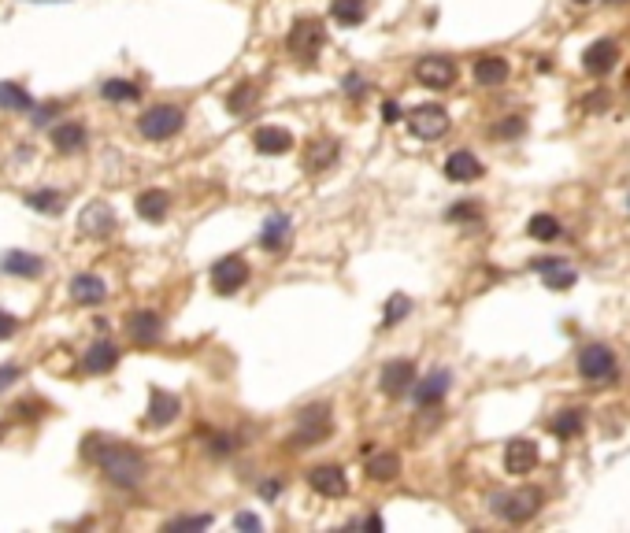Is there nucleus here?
<instances>
[{
  "instance_id": "4be33fe9",
  "label": "nucleus",
  "mask_w": 630,
  "mask_h": 533,
  "mask_svg": "<svg viewBox=\"0 0 630 533\" xmlns=\"http://www.w3.org/2000/svg\"><path fill=\"white\" fill-rule=\"evenodd\" d=\"M253 145H256V152H263V156H286V152L293 148V134L282 130V127H260V130L253 134Z\"/></svg>"
},
{
  "instance_id": "9d476101",
  "label": "nucleus",
  "mask_w": 630,
  "mask_h": 533,
  "mask_svg": "<svg viewBox=\"0 0 630 533\" xmlns=\"http://www.w3.org/2000/svg\"><path fill=\"white\" fill-rule=\"evenodd\" d=\"M378 385H382L386 396H405V393L415 385V366H412V359H389V363L382 366Z\"/></svg>"
},
{
  "instance_id": "37998d69",
  "label": "nucleus",
  "mask_w": 630,
  "mask_h": 533,
  "mask_svg": "<svg viewBox=\"0 0 630 533\" xmlns=\"http://www.w3.org/2000/svg\"><path fill=\"white\" fill-rule=\"evenodd\" d=\"M15 334H19V319L8 315V311H0V341H8V338H15Z\"/></svg>"
},
{
  "instance_id": "9b49d317",
  "label": "nucleus",
  "mask_w": 630,
  "mask_h": 533,
  "mask_svg": "<svg viewBox=\"0 0 630 533\" xmlns=\"http://www.w3.org/2000/svg\"><path fill=\"white\" fill-rule=\"evenodd\" d=\"M78 230H82L86 237H93V241H100V237H108L111 230H115V212H111V204H104V200H93L90 208L78 215Z\"/></svg>"
},
{
  "instance_id": "09e8293b",
  "label": "nucleus",
  "mask_w": 630,
  "mask_h": 533,
  "mask_svg": "<svg viewBox=\"0 0 630 533\" xmlns=\"http://www.w3.org/2000/svg\"><path fill=\"white\" fill-rule=\"evenodd\" d=\"M234 526H238V529H253V533L263 529V522H260L256 515H238V519H234Z\"/></svg>"
},
{
  "instance_id": "603ef678",
  "label": "nucleus",
  "mask_w": 630,
  "mask_h": 533,
  "mask_svg": "<svg viewBox=\"0 0 630 533\" xmlns=\"http://www.w3.org/2000/svg\"><path fill=\"white\" fill-rule=\"evenodd\" d=\"M0 441H5V423H0Z\"/></svg>"
},
{
  "instance_id": "79ce46f5",
  "label": "nucleus",
  "mask_w": 630,
  "mask_h": 533,
  "mask_svg": "<svg viewBox=\"0 0 630 533\" xmlns=\"http://www.w3.org/2000/svg\"><path fill=\"white\" fill-rule=\"evenodd\" d=\"M493 134H497V138H520V134H523V119H520V115H508Z\"/></svg>"
},
{
  "instance_id": "39448f33",
  "label": "nucleus",
  "mask_w": 630,
  "mask_h": 533,
  "mask_svg": "<svg viewBox=\"0 0 630 533\" xmlns=\"http://www.w3.org/2000/svg\"><path fill=\"white\" fill-rule=\"evenodd\" d=\"M323 41H327V30H323L320 19H297L293 30H290V37H286V49H290L297 60L315 63V56L323 52Z\"/></svg>"
},
{
  "instance_id": "f8f14e48",
  "label": "nucleus",
  "mask_w": 630,
  "mask_h": 533,
  "mask_svg": "<svg viewBox=\"0 0 630 533\" xmlns=\"http://www.w3.org/2000/svg\"><path fill=\"white\" fill-rule=\"evenodd\" d=\"M178 412H182V400L175 396V393H167V389H152L148 393V426H171L175 419H178Z\"/></svg>"
},
{
  "instance_id": "ddd939ff",
  "label": "nucleus",
  "mask_w": 630,
  "mask_h": 533,
  "mask_svg": "<svg viewBox=\"0 0 630 533\" xmlns=\"http://www.w3.org/2000/svg\"><path fill=\"white\" fill-rule=\"evenodd\" d=\"M534 467H538V444L527 441V437L508 441V448H504V471L508 474H530Z\"/></svg>"
},
{
  "instance_id": "20e7f679",
  "label": "nucleus",
  "mask_w": 630,
  "mask_h": 533,
  "mask_svg": "<svg viewBox=\"0 0 630 533\" xmlns=\"http://www.w3.org/2000/svg\"><path fill=\"white\" fill-rule=\"evenodd\" d=\"M578 375L589 382V385H608L616 382V352L608 345H586L578 352Z\"/></svg>"
},
{
  "instance_id": "8fccbe9b",
  "label": "nucleus",
  "mask_w": 630,
  "mask_h": 533,
  "mask_svg": "<svg viewBox=\"0 0 630 533\" xmlns=\"http://www.w3.org/2000/svg\"><path fill=\"white\" fill-rule=\"evenodd\" d=\"M56 111H60L56 104H45V108H37V119H33V122H37V127H45V122H49V119H52Z\"/></svg>"
},
{
  "instance_id": "f03ea898",
  "label": "nucleus",
  "mask_w": 630,
  "mask_h": 533,
  "mask_svg": "<svg viewBox=\"0 0 630 533\" xmlns=\"http://www.w3.org/2000/svg\"><path fill=\"white\" fill-rule=\"evenodd\" d=\"M330 415H334L330 404H308L304 412H301V419H297V433L290 437V444L293 448H311V444L327 441L330 430H334V419Z\"/></svg>"
},
{
  "instance_id": "6e6552de",
  "label": "nucleus",
  "mask_w": 630,
  "mask_h": 533,
  "mask_svg": "<svg viewBox=\"0 0 630 533\" xmlns=\"http://www.w3.org/2000/svg\"><path fill=\"white\" fill-rule=\"evenodd\" d=\"M245 281H249V263H245L242 256H223V260L212 267V290H215L219 297L238 293Z\"/></svg>"
},
{
  "instance_id": "4468645a",
  "label": "nucleus",
  "mask_w": 630,
  "mask_h": 533,
  "mask_svg": "<svg viewBox=\"0 0 630 533\" xmlns=\"http://www.w3.org/2000/svg\"><path fill=\"white\" fill-rule=\"evenodd\" d=\"M71 300H74V304H86V308L104 304V300H108L104 278H97V274H74V278H71Z\"/></svg>"
},
{
  "instance_id": "864d4df0",
  "label": "nucleus",
  "mask_w": 630,
  "mask_h": 533,
  "mask_svg": "<svg viewBox=\"0 0 630 533\" xmlns=\"http://www.w3.org/2000/svg\"><path fill=\"white\" fill-rule=\"evenodd\" d=\"M608 5H626V0H608Z\"/></svg>"
},
{
  "instance_id": "7c9ffc66",
  "label": "nucleus",
  "mask_w": 630,
  "mask_h": 533,
  "mask_svg": "<svg viewBox=\"0 0 630 533\" xmlns=\"http://www.w3.org/2000/svg\"><path fill=\"white\" fill-rule=\"evenodd\" d=\"M330 15L341 26H357V23H364L368 5H364V0H330Z\"/></svg>"
},
{
  "instance_id": "49530a36",
  "label": "nucleus",
  "mask_w": 630,
  "mask_h": 533,
  "mask_svg": "<svg viewBox=\"0 0 630 533\" xmlns=\"http://www.w3.org/2000/svg\"><path fill=\"white\" fill-rule=\"evenodd\" d=\"M279 493H282V481H271V478L260 481V497H263V500H274Z\"/></svg>"
},
{
  "instance_id": "5701e85b",
  "label": "nucleus",
  "mask_w": 630,
  "mask_h": 533,
  "mask_svg": "<svg viewBox=\"0 0 630 533\" xmlns=\"http://www.w3.org/2000/svg\"><path fill=\"white\" fill-rule=\"evenodd\" d=\"M138 215L145 219V223H164L167 219V212H171V196L164 193V189H145L141 196H138Z\"/></svg>"
},
{
  "instance_id": "bb28decb",
  "label": "nucleus",
  "mask_w": 630,
  "mask_h": 533,
  "mask_svg": "<svg viewBox=\"0 0 630 533\" xmlns=\"http://www.w3.org/2000/svg\"><path fill=\"white\" fill-rule=\"evenodd\" d=\"M52 145L56 152H82L86 148V127L82 122H56L52 127Z\"/></svg>"
},
{
  "instance_id": "2f4dec72",
  "label": "nucleus",
  "mask_w": 630,
  "mask_h": 533,
  "mask_svg": "<svg viewBox=\"0 0 630 533\" xmlns=\"http://www.w3.org/2000/svg\"><path fill=\"white\" fill-rule=\"evenodd\" d=\"M26 208L42 212V215H60L63 212V196L56 189H33V193H26Z\"/></svg>"
},
{
  "instance_id": "f704fd0d",
  "label": "nucleus",
  "mask_w": 630,
  "mask_h": 533,
  "mask_svg": "<svg viewBox=\"0 0 630 533\" xmlns=\"http://www.w3.org/2000/svg\"><path fill=\"white\" fill-rule=\"evenodd\" d=\"M527 233H530L534 241H557V237H560V223H557L553 215H534V219L527 223Z\"/></svg>"
},
{
  "instance_id": "a211bd4d",
  "label": "nucleus",
  "mask_w": 630,
  "mask_h": 533,
  "mask_svg": "<svg viewBox=\"0 0 630 533\" xmlns=\"http://www.w3.org/2000/svg\"><path fill=\"white\" fill-rule=\"evenodd\" d=\"M449 385H453V375L449 371H430L419 382V389H415V404L419 407H438L449 396Z\"/></svg>"
},
{
  "instance_id": "dca6fc26",
  "label": "nucleus",
  "mask_w": 630,
  "mask_h": 533,
  "mask_svg": "<svg viewBox=\"0 0 630 533\" xmlns=\"http://www.w3.org/2000/svg\"><path fill=\"white\" fill-rule=\"evenodd\" d=\"M127 330H130L134 345H156L164 338V319L156 311H134L130 322H127Z\"/></svg>"
},
{
  "instance_id": "412c9836",
  "label": "nucleus",
  "mask_w": 630,
  "mask_h": 533,
  "mask_svg": "<svg viewBox=\"0 0 630 533\" xmlns=\"http://www.w3.org/2000/svg\"><path fill=\"white\" fill-rule=\"evenodd\" d=\"M445 178H453V182H479V178H482L479 156H471L467 148L453 152V156L445 159Z\"/></svg>"
},
{
  "instance_id": "f257e3e1",
  "label": "nucleus",
  "mask_w": 630,
  "mask_h": 533,
  "mask_svg": "<svg viewBox=\"0 0 630 533\" xmlns=\"http://www.w3.org/2000/svg\"><path fill=\"white\" fill-rule=\"evenodd\" d=\"M86 460H93L100 471H104V478L111 481V485H119V489H138L141 481H145V456L141 452H134V448H127V444H119V441H104V437H86Z\"/></svg>"
},
{
  "instance_id": "aec40b11",
  "label": "nucleus",
  "mask_w": 630,
  "mask_h": 533,
  "mask_svg": "<svg viewBox=\"0 0 630 533\" xmlns=\"http://www.w3.org/2000/svg\"><path fill=\"white\" fill-rule=\"evenodd\" d=\"M0 271L12 274V278H37V274L45 271V260H42V256H33V252H19V249H12V252L0 256Z\"/></svg>"
},
{
  "instance_id": "393cba45",
  "label": "nucleus",
  "mask_w": 630,
  "mask_h": 533,
  "mask_svg": "<svg viewBox=\"0 0 630 533\" xmlns=\"http://www.w3.org/2000/svg\"><path fill=\"white\" fill-rule=\"evenodd\" d=\"M290 233H293V226H290L286 215H271V219L263 223V230H260V249H267V252L286 249V244H290Z\"/></svg>"
},
{
  "instance_id": "f3484780",
  "label": "nucleus",
  "mask_w": 630,
  "mask_h": 533,
  "mask_svg": "<svg viewBox=\"0 0 630 533\" xmlns=\"http://www.w3.org/2000/svg\"><path fill=\"white\" fill-rule=\"evenodd\" d=\"M534 271L541 274V281L549 285V290H568V285H575V267L560 256H545L534 263Z\"/></svg>"
},
{
  "instance_id": "a18cd8bd",
  "label": "nucleus",
  "mask_w": 630,
  "mask_h": 533,
  "mask_svg": "<svg viewBox=\"0 0 630 533\" xmlns=\"http://www.w3.org/2000/svg\"><path fill=\"white\" fill-rule=\"evenodd\" d=\"M208 448H212V452H215V456H226V452H234V441L219 433V437H212V441H208Z\"/></svg>"
},
{
  "instance_id": "3c124183",
  "label": "nucleus",
  "mask_w": 630,
  "mask_h": 533,
  "mask_svg": "<svg viewBox=\"0 0 630 533\" xmlns=\"http://www.w3.org/2000/svg\"><path fill=\"white\" fill-rule=\"evenodd\" d=\"M575 5H594V0H575Z\"/></svg>"
},
{
  "instance_id": "de8ad7c7",
  "label": "nucleus",
  "mask_w": 630,
  "mask_h": 533,
  "mask_svg": "<svg viewBox=\"0 0 630 533\" xmlns=\"http://www.w3.org/2000/svg\"><path fill=\"white\" fill-rule=\"evenodd\" d=\"M382 119H386V122H401V104H397V100H386V104H382Z\"/></svg>"
},
{
  "instance_id": "473e14b6",
  "label": "nucleus",
  "mask_w": 630,
  "mask_h": 533,
  "mask_svg": "<svg viewBox=\"0 0 630 533\" xmlns=\"http://www.w3.org/2000/svg\"><path fill=\"white\" fill-rule=\"evenodd\" d=\"M0 108H5V111H30L33 100H30V93L19 86V81H0Z\"/></svg>"
},
{
  "instance_id": "2eb2a0df",
  "label": "nucleus",
  "mask_w": 630,
  "mask_h": 533,
  "mask_svg": "<svg viewBox=\"0 0 630 533\" xmlns=\"http://www.w3.org/2000/svg\"><path fill=\"white\" fill-rule=\"evenodd\" d=\"M616 63H619V45H616V41H608V37L594 41V45L586 49V56H582V67L589 74H608Z\"/></svg>"
},
{
  "instance_id": "c756f323",
  "label": "nucleus",
  "mask_w": 630,
  "mask_h": 533,
  "mask_svg": "<svg viewBox=\"0 0 630 533\" xmlns=\"http://www.w3.org/2000/svg\"><path fill=\"white\" fill-rule=\"evenodd\" d=\"M100 97H104V100H111V104H130V100H138V97H141V90H138V81H127V78H108L104 86H100Z\"/></svg>"
},
{
  "instance_id": "6ab92c4d",
  "label": "nucleus",
  "mask_w": 630,
  "mask_h": 533,
  "mask_svg": "<svg viewBox=\"0 0 630 533\" xmlns=\"http://www.w3.org/2000/svg\"><path fill=\"white\" fill-rule=\"evenodd\" d=\"M308 481H311V489L320 497H345L348 493V481H345V471L341 467H315L311 474H308Z\"/></svg>"
},
{
  "instance_id": "1a4fd4ad",
  "label": "nucleus",
  "mask_w": 630,
  "mask_h": 533,
  "mask_svg": "<svg viewBox=\"0 0 630 533\" xmlns=\"http://www.w3.org/2000/svg\"><path fill=\"white\" fill-rule=\"evenodd\" d=\"M415 78L430 90H449L456 81V63L445 60V56H426V60L415 63Z\"/></svg>"
},
{
  "instance_id": "b1692460",
  "label": "nucleus",
  "mask_w": 630,
  "mask_h": 533,
  "mask_svg": "<svg viewBox=\"0 0 630 533\" xmlns=\"http://www.w3.org/2000/svg\"><path fill=\"white\" fill-rule=\"evenodd\" d=\"M115 363H119V348H115L111 341H93L86 348V356H82V366L90 375H108Z\"/></svg>"
},
{
  "instance_id": "ea45409f",
  "label": "nucleus",
  "mask_w": 630,
  "mask_h": 533,
  "mask_svg": "<svg viewBox=\"0 0 630 533\" xmlns=\"http://www.w3.org/2000/svg\"><path fill=\"white\" fill-rule=\"evenodd\" d=\"M341 90H345V97H352V100H360V97H368V78H360V74H345V81H341Z\"/></svg>"
},
{
  "instance_id": "72a5a7b5",
  "label": "nucleus",
  "mask_w": 630,
  "mask_h": 533,
  "mask_svg": "<svg viewBox=\"0 0 630 533\" xmlns=\"http://www.w3.org/2000/svg\"><path fill=\"white\" fill-rule=\"evenodd\" d=\"M582 426H586V412H578V407H568V412H560V415L553 419V433H557L560 441L578 437V433H582Z\"/></svg>"
},
{
  "instance_id": "58836bf2",
  "label": "nucleus",
  "mask_w": 630,
  "mask_h": 533,
  "mask_svg": "<svg viewBox=\"0 0 630 533\" xmlns=\"http://www.w3.org/2000/svg\"><path fill=\"white\" fill-rule=\"evenodd\" d=\"M253 97H256V93H253V86H238V90H234V93L226 97V108H230L234 115H238V111H245V108L253 104Z\"/></svg>"
},
{
  "instance_id": "e433bc0d",
  "label": "nucleus",
  "mask_w": 630,
  "mask_h": 533,
  "mask_svg": "<svg viewBox=\"0 0 630 533\" xmlns=\"http://www.w3.org/2000/svg\"><path fill=\"white\" fill-rule=\"evenodd\" d=\"M12 415H15V419H26V423H33V419L49 415V407H45V404H37V400H23V404H15V407H12Z\"/></svg>"
},
{
  "instance_id": "c85d7f7f",
  "label": "nucleus",
  "mask_w": 630,
  "mask_h": 533,
  "mask_svg": "<svg viewBox=\"0 0 630 533\" xmlns=\"http://www.w3.org/2000/svg\"><path fill=\"white\" fill-rule=\"evenodd\" d=\"M475 81H479V86H486V90H493V86H501V81H508V60H501V56H482V60L475 63Z\"/></svg>"
},
{
  "instance_id": "c9c22d12",
  "label": "nucleus",
  "mask_w": 630,
  "mask_h": 533,
  "mask_svg": "<svg viewBox=\"0 0 630 533\" xmlns=\"http://www.w3.org/2000/svg\"><path fill=\"white\" fill-rule=\"evenodd\" d=\"M412 311V300L408 297H393L389 304H386V315H382V326H397L405 315Z\"/></svg>"
},
{
  "instance_id": "a878e982",
  "label": "nucleus",
  "mask_w": 630,
  "mask_h": 533,
  "mask_svg": "<svg viewBox=\"0 0 630 533\" xmlns=\"http://www.w3.org/2000/svg\"><path fill=\"white\" fill-rule=\"evenodd\" d=\"M334 159H338V141H330V138H320V141H311V145L304 148V167H308L311 175L330 171Z\"/></svg>"
},
{
  "instance_id": "7ed1b4c3",
  "label": "nucleus",
  "mask_w": 630,
  "mask_h": 533,
  "mask_svg": "<svg viewBox=\"0 0 630 533\" xmlns=\"http://www.w3.org/2000/svg\"><path fill=\"white\" fill-rule=\"evenodd\" d=\"M182 127H186V111L175 108V104H156V108H148V111L138 119V130H141V138H148V141H167V138H175Z\"/></svg>"
},
{
  "instance_id": "423d86ee",
  "label": "nucleus",
  "mask_w": 630,
  "mask_h": 533,
  "mask_svg": "<svg viewBox=\"0 0 630 533\" xmlns=\"http://www.w3.org/2000/svg\"><path fill=\"white\" fill-rule=\"evenodd\" d=\"M493 515L504 519V522H527L538 508H541V493L538 489H516V493H497L490 500Z\"/></svg>"
},
{
  "instance_id": "a19ab883",
  "label": "nucleus",
  "mask_w": 630,
  "mask_h": 533,
  "mask_svg": "<svg viewBox=\"0 0 630 533\" xmlns=\"http://www.w3.org/2000/svg\"><path fill=\"white\" fill-rule=\"evenodd\" d=\"M205 526H212L208 515H182V519H171L167 522V529H205Z\"/></svg>"
},
{
  "instance_id": "c03bdc74",
  "label": "nucleus",
  "mask_w": 630,
  "mask_h": 533,
  "mask_svg": "<svg viewBox=\"0 0 630 533\" xmlns=\"http://www.w3.org/2000/svg\"><path fill=\"white\" fill-rule=\"evenodd\" d=\"M23 378V371H19V366H12V363H5V366H0V393H5L8 385H15Z\"/></svg>"
},
{
  "instance_id": "4c0bfd02",
  "label": "nucleus",
  "mask_w": 630,
  "mask_h": 533,
  "mask_svg": "<svg viewBox=\"0 0 630 533\" xmlns=\"http://www.w3.org/2000/svg\"><path fill=\"white\" fill-rule=\"evenodd\" d=\"M449 219H453V223H475V219H479V204H475V200L453 204V208H449Z\"/></svg>"
},
{
  "instance_id": "0eeeda50",
  "label": "nucleus",
  "mask_w": 630,
  "mask_h": 533,
  "mask_svg": "<svg viewBox=\"0 0 630 533\" xmlns=\"http://www.w3.org/2000/svg\"><path fill=\"white\" fill-rule=\"evenodd\" d=\"M408 127L419 141H438L445 130H449V111L442 104H423L408 115Z\"/></svg>"
},
{
  "instance_id": "cd10ccee",
  "label": "nucleus",
  "mask_w": 630,
  "mask_h": 533,
  "mask_svg": "<svg viewBox=\"0 0 630 533\" xmlns=\"http://www.w3.org/2000/svg\"><path fill=\"white\" fill-rule=\"evenodd\" d=\"M401 474V456L389 452V448H382V452H371L368 456V478L371 481H393Z\"/></svg>"
}]
</instances>
